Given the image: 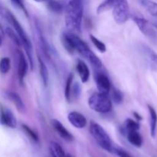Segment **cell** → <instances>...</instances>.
<instances>
[{"mask_svg": "<svg viewBox=\"0 0 157 157\" xmlns=\"http://www.w3.org/2000/svg\"><path fill=\"white\" fill-rule=\"evenodd\" d=\"M84 12L83 0H70L65 9V25L70 32H81Z\"/></svg>", "mask_w": 157, "mask_h": 157, "instance_id": "1", "label": "cell"}, {"mask_svg": "<svg viewBox=\"0 0 157 157\" xmlns=\"http://www.w3.org/2000/svg\"><path fill=\"white\" fill-rule=\"evenodd\" d=\"M2 14L3 16L5 17L6 20L9 21L11 24V25L13 27L14 30L16 32L18 35L19 36L20 39L21 41V44L22 46L24 47L25 51L26 52V55L29 59V64L31 65V68L32 70L34 69V57H33V48H32V44L31 42L30 39H29V36H28L27 33L25 32V29L20 24L19 21L16 19L15 15L7 9H2Z\"/></svg>", "mask_w": 157, "mask_h": 157, "instance_id": "2", "label": "cell"}, {"mask_svg": "<svg viewBox=\"0 0 157 157\" xmlns=\"http://www.w3.org/2000/svg\"><path fill=\"white\" fill-rule=\"evenodd\" d=\"M89 130H90L91 136L94 138L98 145L103 150H106L108 153H113L115 145L113 144V141H112L111 138L110 137L108 133L99 124L94 122V121H91L90 123Z\"/></svg>", "mask_w": 157, "mask_h": 157, "instance_id": "3", "label": "cell"}, {"mask_svg": "<svg viewBox=\"0 0 157 157\" xmlns=\"http://www.w3.org/2000/svg\"><path fill=\"white\" fill-rule=\"evenodd\" d=\"M88 105L94 111L101 113H109L112 110L113 104L108 94L101 92L92 94L88 99Z\"/></svg>", "mask_w": 157, "mask_h": 157, "instance_id": "4", "label": "cell"}, {"mask_svg": "<svg viewBox=\"0 0 157 157\" xmlns=\"http://www.w3.org/2000/svg\"><path fill=\"white\" fill-rule=\"evenodd\" d=\"M113 17L117 24H124L130 18V6L127 0H116L113 6Z\"/></svg>", "mask_w": 157, "mask_h": 157, "instance_id": "5", "label": "cell"}, {"mask_svg": "<svg viewBox=\"0 0 157 157\" xmlns=\"http://www.w3.org/2000/svg\"><path fill=\"white\" fill-rule=\"evenodd\" d=\"M133 20L136 23L140 31L144 35H145L146 36L148 37L149 38L152 39L153 41L157 39V34L156 32V29H155L153 25L151 24L150 21H147L145 18H140V17H133Z\"/></svg>", "mask_w": 157, "mask_h": 157, "instance_id": "6", "label": "cell"}, {"mask_svg": "<svg viewBox=\"0 0 157 157\" xmlns=\"http://www.w3.org/2000/svg\"><path fill=\"white\" fill-rule=\"evenodd\" d=\"M28 69H29V63L26 60L25 56L23 54V52H18V67H17V73H18V80L21 84L24 83L25 78L26 77L28 73Z\"/></svg>", "mask_w": 157, "mask_h": 157, "instance_id": "7", "label": "cell"}, {"mask_svg": "<svg viewBox=\"0 0 157 157\" xmlns=\"http://www.w3.org/2000/svg\"><path fill=\"white\" fill-rule=\"evenodd\" d=\"M52 124L54 130L59 135L60 137L62 138L64 140L67 141V142H71V141H73L74 136H72L71 133L64 127V126L59 121L55 119L52 120Z\"/></svg>", "mask_w": 157, "mask_h": 157, "instance_id": "8", "label": "cell"}, {"mask_svg": "<svg viewBox=\"0 0 157 157\" xmlns=\"http://www.w3.org/2000/svg\"><path fill=\"white\" fill-rule=\"evenodd\" d=\"M1 124L9 128H15L17 127V121L13 113L7 108L1 110Z\"/></svg>", "mask_w": 157, "mask_h": 157, "instance_id": "9", "label": "cell"}, {"mask_svg": "<svg viewBox=\"0 0 157 157\" xmlns=\"http://www.w3.org/2000/svg\"><path fill=\"white\" fill-rule=\"evenodd\" d=\"M69 122L78 129H83L87 125V119L82 113L77 111L70 112L67 116Z\"/></svg>", "mask_w": 157, "mask_h": 157, "instance_id": "10", "label": "cell"}, {"mask_svg": "<svg viewBox=\"0 0 157 157\" xmlns=\"http://www.w3.org/2000/svg\"><path fill=\"white\" fill-rule=\"evenodd\" d=\"M95 81L99 92L108 94L110 90V81L108 77L104 74H98L95 78Z\"/></svg>", "mask_w": 157, "mask_h": 157, "instance_id": "11", "label": "cell"}, {"mask_svg": "<svg viewBox=\"0 0 157 157\" xmlns=\"http://www.w3.org/2000/svg\"><path fill=\"white\" fill-rule=\"evenodd\" d=\"M4 94L5 97L15 106V107L18 109V110L21 112L24 111L25 108L24 102H23L22 99H21V97L18 94L12 91H6Z\"/></svg>", "mask_w": 157, "mask_h": 157, "instance_id": "12", "label": "cell"}, {"mask_svg": "<svg viewBox=\"0 0 157 157\" xmlns=\"http://www.w3.org/2000/svg\"><path fill=\"white\" fill-rule=\"evenodd\" d=\"M76 71L80 76L82 83H86L90 78V70L86 63L81 60H78L76 64Z\"/></svg>", "mask_w": 157, "mask_h": 157, "instance_id": "13", "label": "cell"}, {"mask_svg": "<svg viewBox=\"0 0 157 157\" xmlns=\"http://www.w3.org/2000/svg\"><path fill=\"white\" fill-rule=\"evenodd\" d=\"M81 55H82L84 58H86V59H87L94 67H96V68H101V67H102V61H101V59H100V58H98L91 50H90V48H87L86 50H84Z\"/></svg>", "mask_w": 157, "mask_h": 157, "instance_id": "14", "label": "cell"}, {"mask_svg": "<svg viewBox=\"0 0 157 157\" xmlns=\"http://www.w3.org/2000/svg\"><path fill=\"white\" fill-rule=\"evenodd\" d=\"M127 140L130 144L136 147H141L143 145V137L139 130H130L127 132Z\"/></svg>", "mask_w": 157, "mask_h": 157, "instance_id": "15", "label": "cell"}, {"mask_svg": "<svg viewBox=\"0 0 157 157\" xmlns=\"http://www.w3.org/2000/svg\"><path fill=\"white\" fill-rule=\"evenodd\" d=\"M150 113V134L153 138L156 137L157 130V113L154 107L151 105L147 106Z\"/></svg>", "mask_w": 157, "mask_h": 157, "instance_id": "16", "label": "cell"}, {"mask_svg": "<svg viewBox=\"0 0 157 157\" xmlns=\"http://www.w3.org/2000/svg\"><path fill=\"white\" fill-rule=\"evenodd\" d=\"M38 65H39V71L40 75H41V81H42L44 87H47L48 84V80H49V75H48V71L47 66L44 64V61L41 59L40 57L38 58Z\"/></svg>", "mask_w": 157, "mask_h": 157, "instance_id": "17", "label": "cell"}, {"mask_svg": "<svg viewBox=\"0 0 157 157\" xmlns=\"http://www.w3.org/2000/svg\"><path fill=\"white\" fill-rule=\"evenodd\" d=\"M47 7L51 12L55 14L61 13L64 9L63 3L58 0H48L47 2Z\"/></svg>", "mask_w": 157, "mask_h": 157, "instance_id": "18", "label": "cell"}, {"mask_svg": "<svg viewBox=\"0 0 157 157\" xmlns=\"http://www.w3.org/2000/svg\"><path fill=\"white\" fill-rule=\"evenodd\" d=\"M51 150L54 157H72L68 153H66L64 149L56 142L51 143Z\"/></svg>", "mask_w": 157, "mask_h": 157, "instance_id": "19", "label": "cell"}, {"mask_svg": "<svg viewBox=\"0 0 157 157\" xmlns=\"http://www.w3.org/2000/svg\"><path fill=\"white\" fill-rule=\"evenodd\" d=\"M73 80L74 75L71 73L67 77L65 84V88H64V96H65V99L67 103H71V91L74 84Z\"/></svg>", "mask_w": 157, "mask_h": 157, "instance_id": "20", "label": "cell"}, {"mask_svg": "<svg viewBox=\"0 0 157 157\" xmlns=\"http://www.w3.org/2000/svg\"><path fill=\"white\" fill-rule=\"evenodd\" d=\"M141 5L151 15L157 17V3L152 0H141Z\"/></svg>", "mask_w": 157, "mask_h": 157, "instance_id": "21", "label": "cell"}, {"mask_svg": "<svg viewBox=\"0 0 157 157\" xmlns=\"http://www.w3.org/2000/svg\"><path fill=\"white\" fill-rule=\"evenodd\" d=\"M5 33L6 35L16 44L17 46H21L22 44H21V41L20 39L19 36L18 35V34L16 33L15 30H13L11 28H6V31H5Z\"/></svg>", "mask_w": 157, "mask_h": 157, "instance_id": "22", "label": "cell"}, {"mask_svg": "<svg viewBox=\"0 0 157 157\" xmlns=\"http://www.w3.org/2000/svg\"><path fill=\"white\" fill-rule=\"evenodd\" d=\"M21 128H22L23 131L26 133L28 136L32 140H33L34 142L38 143L39 141V137H38V133L35 131H34L30 127H29L26 124H21Z\"/></svg>", "mask_w": 157, "mask_h": 157, "instance_id": "23", "label": "cell"}, {"mask_svg": "<svg viewBox=\"0 0 157 157\" xmlns=\"http://www.w3.org/2000/svg\"><path fill=\"white\" fill-rule=\"evenodd\" d=\"M90 39L94 44V45L96 47V48L100 52H101V53H105L107 52V46H106V44L103 41H101V40L98 39V38H96L94 35H90Z\"/></svg>", "mask_w": 157, "mask_h": 157, "instance_id": "24", "label": "cell"}, {"mask_svg": "<svg viewBox=\"0 0 157 157\" xmlns=\"http://www.w3.org/2000/svg\"><path fill=\"white\" fill-rule=\"evenodd\" d=\"M116 0H104L101 5L97 9V12L98 14H101L102 12H107V10L112 8L114 5Z\"/></svg>", "mask_w": 157, "mask_h": 157, "instance_id": "25", "label": "cell"}, {"mask_svg": "<svg viewBox=\"0 0 157 157\" xmlns=\"http://www.w3.org/2000/svg\"><path fill=\"white\" fill-rule=\"evenodd\" d=\"M11 68V61L10 58L8 57L2 58L0 61V71L2 75H6L9 71Z\"/></svg>", "mask_w": 157, "mask_h": 157, "instance_id": "26", "label": "cell"}, {"mask_svg": "<svg viewBox=\"0 0 157 157\" xmlns=\"http://www.w3.org/2000/svg\"><path fill=\"white\" fill-rule=\"evenodd\" d=\"M144 52L146 56L149 58V60L157 67V54L156 52L153 49H151L149 47H147V46H144Z\"/></svg>", "mask_w": 157, "mask_h": 157, "instance_id": "27", "label": "cell"}, {"mask_svg": "<svg viewBox=\"0 0 157 157\" xmlns=\"http://www.w3.org/2000/svg\"><path fill=\"white\" fill-rule=\"evenodd\" d=\"M61 40H62V43H63V45H64V48L66 49V51H67V52H69V53L72 54L75 51V49L74 48L73 45H72L70 39H69L68 36H67V33H64L62 35V38H61Z\"/></svg>", "mask_w": 157, "mask_h": 157, "instance_id": "28", "label": "cell"}, {"mask_svg": "<svg viewBox=\"0 0 157 157\" xmlns=\"http://www.w3.org/2000/svg\"><path fill=\"white\" fill-rule=\"evenodd\" d=\"M125 130L126 131H130V130H139L140 124L136 121L132 119H127L125 122Z\"/></svg>", "mask_w": 157, "mask_h": 157, "instance_id": "29", "label": "cell"}, {"mask_svg": "<svg viewBox=\"0 0 157 157\" xmlns=\"http://www.w3.org/2000/svg\"><path fill=\"white\" fill-rule=\"evenodd\" d=\"M112 97H113V101L117 104H121L123 102V101H124V95H123L122 92L120 90H118V89H113Z\"/></svg>", "mask_w": 157, "mask_h": 157, "instance_id": "30", "label": "cell"}, {"mask_svg": "<svg viewBox=\"0 0 157 157\" xmlns=\"http://www.w3.org/2000/svg\"><path fill=\"white\" fill-rule=\"evenodd\" d=\"M10 1L12 2L16 7H18V9L22 10V12H24L25 15L26 16L29 17V13H28V11L24 4V0H10Z\"/></svg>", "mask_w": 157, "mask_h": 157, "instance_id": "31", "label": "cell"}, {"mask_svg": "<svg viewBox=\"0 0 157 157\" xmlns=\"http://www.w3.org/2000/svg\"><path fill=\"white\" fill-rule=\"evenodd\" d=\"M113 153L117 155L119 157H132L130 153H128L126 150H124V149L118 147V146H115Z\"/></svg>", "mask_w": 157, "mask_h": 157, "instance_id": "32", "label": "cell"}, {"mask_svg": "<svg viewBox=\"0 0 157 157\" xmlns=\"http://www.w3.org/2000/svg\"><path fill=\"white\" fill-rule=\"evenodd\" d=\"M81 86L79 85L78 83H75V85L73 86V88H72L71 91V98H77L81 95Z\"/></svg>", "mask_w": 157, "mask_h": 157, "instance_id": "33", "label": "cell"}, {"mask_svg": "<svg viewBox=\"0 0 157 157\" xmlns=\"http://www.w3.org/2000/svg\"><path fill=\"white\" fill-rule=\"evenodd\" d=\"M3 39H4V32H3V29L1 26V46L2 45Z\"/></svg>", "mask_w": 157, "mask_h": 157, "instance_id": "34", "label": "cell"}, {"mask_svg": "<svg viewBox=\"0 0 157 157\" xmlns=\"http://www.w3.org/2000/svg\"><path fill=\"white\" fill-rule=\"evenodd\" d=\"M134 117H136L137 118L138 121H140V120H142V117H141L137 113H134Z\"/></svg>", "mask_w": 157, "mask_h": 157, "instance_id": "35", "label": "cell"}, {"mask_svg": "<svg viewBox=\"0 0 157 157\" xmlns=\"http://www.w3.org/2000/svg\"><path fill=\"white\" fill-rule=\"evenodd\" d=\"M34 1L37 2H48V0H34Z\"/></svg>", "mask_w": 157, "mask_h": 157, "instance_id": "36", "label": "cell"}, {"mask_svg": "<svg viewBox=\"0 0 157 157\" xmlns=\"http://www.w3.org/2000/svg\"><path fill=\"white\" fill-rule=\"evenodd\" d=\"M153 26L155 27V29H156L157 30V21H155V22H153Z\"/></svg>", "mask_w": 157, "mask_h": 157, "instance_id": "37", "label": "cell"}]
</instances>
